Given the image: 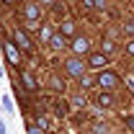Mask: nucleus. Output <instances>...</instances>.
Listing matches in <instances>:
<instances>
[{
  "mask_svg": "<svg viewBox=\"0 0 134 134\" xmlns=\"http://www.w3.org/2000/svg\"><path fill=\"white\" fill-rule=\"evenodd\" d=\"M67 72H70L72 77H85V65L77 59V57H72V59L67 62Z\"/></svg>",
  "mask_w": 134,
  "mask_h": 134,
  "instance_id": "nucleus-1",
  "label": "nucleus"
},
{
  "mask_svg": "<svg viewBox=\"0 0 134 134\" xmlns=\"http://www.w3.org/2000/svg\"><path fill=\"white\" fill-rule=\"evenodd\" d=\"M29 134H44V132H41L39 126H31V129H29Z\"/></svg>",
  "mask_w": 134,
  "mask_h": 134,
  "instance_id": "nucleus-14",
  "label": "nucleus"
},
{
  "mask_svg": "<svg viewBox=\"0 0 134 134\" xmlns=\"http://www.w3.org/2000/svg\"><path fill=\"white\" fill-rule=\"evenodd\" d=\"M21 80H23V85H26L29 90H34V88H36V83H34V75H31V72H21Z\"/></svg>",
  "mask_w": 134,
  "mask_h": 134,
  "instance_id": "nucleus-8",
  "label": "nucleus"
},
{
  "mask_svg": "<svg viewBox=\"0 0 134 134\" xmlns=\"http://www.w3.org/2000/svg\"><path fill=\"white\" fill-rule=\"evenodd\" d=\"M126 52H129V54H134V41H129V44H126Z\"/></svg>",
  "mask_w": 134,
  "mask_h": 134,
  "instance_id": "nucleus-15",
  "label": "nucleus"
},
{
  "mask_svg": "<svg viewBox=\"0 0 134 134\" xmlns=\"http://www.w3.org/2000/svg\"><path fill=\"white\" fill-rule=\"evenodd\" d=\"M3 47H5V54H8V62H10V65H18V62H21V54H18V49H16V41H5Z\"/></svg>",
  "mask_w": 134,
  "mask_h": 134,
  "instance_id": "nucleus-2",
  "label": "nucleus"
},
{
  "mask_svg": "<svg viewBox=\"0 0 134 134\" xmlns=\"http://www.w3.org/2000/svg\"><path fill=\"white\" fill-rule=\"evenodd\" d=\"M26 18H29L31 23H34V21H36V18H39V8H36L34 3H31V5H26Z\"/></svg>",
  "mask_w": 134,
  "mask_h": 134,
  "instance_id": "nucleus-9",
  "label": "nucleus"
},
{
  "mask_svg": "<svg viewBox=\"0 0 134 134\" xmlns=\"http://www.w3.org/2000/svg\"><path fill=\"white\" fill-rule=\"evenodd\" d=\"M98 83L103 85V88H114V85L119 83V75H116V72H100V75H98Z\"/></svg>",
  "mask_w": 134,
  "mask_h": 134,
  "instance_id": "nucleus-3",
  "label": "nucleus"
},
{
  "mask_svg": "<svg viewBox=\"0 0 134 134\" xmlns=\"http://www.w3.org/2000/svg\"><path fill=\"white\" fill-rule=\"evenodd\" d=\"M13 41H16V44H18V47H21L23 52H31V41H29V36L21 31V29H18V31L13 34Z\"/></svg>",
  "mask_w": 134,
  "mask_h": 134,
  "instance_id": "nucleus-5",
  "label": "nucleus"
},
{
  "mask_svg": "<svg viewBox=\"0 0 134 134\" xmlns=\"http://www.w3.org/2000/svg\"><path fill=\"white\" fill-rule=\"evenodd\" d=\"M126 126H129V129H134V116H126Z\"/></svg>",
  "mask_w": 134,
  "mask_h": 134,
  "instance_id": "nucleus-13",
  "label": "nucleus"
},
{
  "mask_svg": "<svg viewBox=\"0 0 134 134\" xmlns=\"http://www.w3.org/2000/svg\"><path fill=\"white\" fill-rule=\"evenodd\" d=\"M88 65H90V67H96V70H100V67H106V65H108V57H106L103 52H96V54H90Z\"/></svg>",
  "mask_w": 134,
  "mask_h": 134,
  "instance_id": "nucleus-4",
  "label": "nucleus"
},
{
  "mask_svg": "<svg viewBox=\"0 0 134 134\" xmlns=\"http://www.w3.org/2000/svg\"><path fill=\"white\" fill-rule=\"evenodd\" d=\"M98 103H100V106H111V103H114V98H111V96H108V93H100V98H98Z\"/></svg>",
  "mask_w": 134,
  "mask_h": 134,
  "instance_id": "nucleus-12",
  "label": "nucleus"
},
{
  "mask_svg": "<svg viewBox=\"0 0 134 134\" xmlns=\"http://www.w3.org/2000/svg\"><path fill=\"white\" fill-rule=\"evenodd\" d=\"M106 0H85V8H103Z\"/></svg>",
  "mask_w": 134,
  "mask_h": 134,
  "instance_id": "nucleus-11",
  "label": "nucleus"
},
{
  "mask_svg": "<svg viewBox=\"0 0 134 134\" xmlns=\"http://www.w3.org/2000/svg\"><path fill=\"white\" fill-rule=\"evenodd\" d=\"M49 44L54 47V49H62V47H65V34H54V36L49 39Z\"/></svg>",
  "mask_w": 134,
  "mask_h": 134,
  "instance_id": "nucleus-7",
  "label": "nucleus"
},
{
  "mask_svg": "<svg viewBox=\"0 0 134 134\" xmlns=\"http://www.w3.org/2000/svg\"><path fill=\"white\" fill-rule=\"evenodd\" d=\"M72 49H75V54H85L90 49V44H88V39H75L72 41Z\"/></svg>",
  "mask_w": 134,
  "mask_h": 134,
  "instance_id": "nucleus-6",
  "label": "nucleus"
},
{
  "mask_svg": "<svg viewBox=\"0 0 134 134\" xmlns=\"http://www.w3.org/2000/svg\"><path fill=\"white\" fill-rule=\"evenodd\" d=\"M72 31H75V23H72V21H65V23H62V34H65V36H70Z\"/></svg>",
  "mask_w": 134,
  "mask_h": 134,
  "instance_id": "nucleus-10",
  "label": "nucleus"
}]
</instances>
